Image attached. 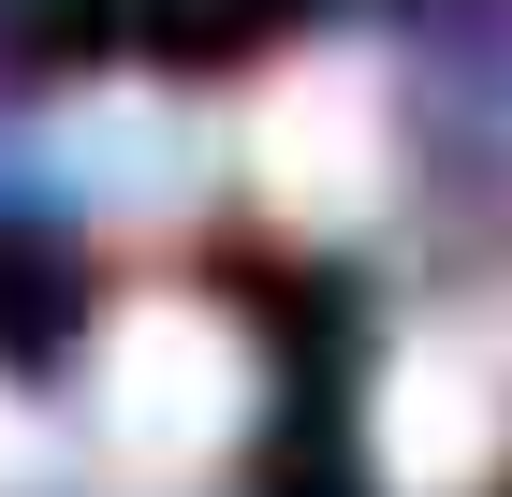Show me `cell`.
Returning <instances> with one entry per match:
<instances>
[{
	"label": "cell",
	"mask_w": 512,
	"mask_h": 497,
	"mask_svg": "<svg viewBox=\"0 0 512 497\" xmlns=\"http://www.w3.org/2000/svg\"><path fill=\"white\" fill-rule=\"evenodd\" d=\"M469 366H410L395 381V483L425 497V483H469Z\"/></svg>",
	"instance_id": "obj_3"
},
{
	"label": "cell",
	"mask_w": 512,
	"mask_h": 497,
	"mask_svg": "<svg viewBox=\"0 0 512 497\" xmlns=\"http://www.w3.org/2000/svg\"><path fill=\"white\" fill-rule=\"evenodd\" d=\"M249 161H264V191L293 205V220H352V205L381 191V117H366V88L308 74V88H278V103H264Z\"/></svg>",
	"instance_id": "obj_2"
},
{
	"label": "cell",
	"mask_w": 512,
	"mask_h": 497,
	"mask_svg": "<svg viewBox=\"0 0 512 497\" xmlns=\"http://www.w3.org/2000/svg\"><path fill=\"white\" fill-rule=\"evenodd\" d=\"M30 468H44V454H30V410H15V395H0V497L30 483Z\"/></svg>",
	"instance_id": "obj_4"
},
{
	"label": "cell",
	"mask_w": 512,
	"mask_h": 497,
	"mask_svg": "<svg viewBox=\"0 0 512 497\" xmlns=\"http://www.w3.org/2000/svg\"><path fill=\"white\" fill-rule=\"evenodd\" d=\"M103 439H118L132 468H191V454H220L235 439V410H249V366H235V337L205 322V307H132L118 337H103Z\"/></svg>",
	"instance_id": "obj_1"
}]
</instances>
